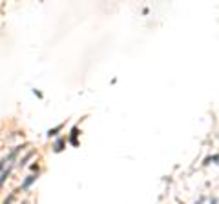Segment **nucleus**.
Segmentation results:
<instances>
[{
    "label": "nucleus",
    "instance_id": "obj_11",
    "mask_svg": "<svg viewBox=\"0 0 219 204\" xmlns=\"http://www.w3.org/2000/svg\"><path fill=\"white\" fill-rule=\"evenodd\" d=\"M33 93H35V95L39 97V98H42V93H40V91H37V89H33Z\"/></svg>",
    "mask_w": 219,
    "mask_h": 204
},
{
    "label": "nucleus",
    "instance_id": "obj_5",
    "mask_svg": "<svg viewBox=\"0 0 219 204\" xmlns=\"http://www.w3.org/2000/svg\"><path fill=\"white\" fill-rule=\"evenodd\" d=\"M11 171H13V166H9L7 170H4V171H2V175H0V188H2V184L7 180V177L11 175Z\"/></svg>",
    "mask_w": 219,
    "mask_h": 204
},
{
    "label": "nucleus",
    "instance_id": "obj_7",
    "mask_svg": "<svg viewBox=\"0 0 219 204\" xmlns=\"http://www.w3.org/2000/svg\"><path fill=\"white\" fill-rule=\"evenodd\" d=\"M33 155H35V151H29V153H26V157L20 161V166H26V162L29 161V159H31V157H33Z\"/></svg>",
    "mask_w": 219,
    "mask_h": 204
},
{
    "label": "nucleus",
    "instance_id": "obj_1",
    "mask_svg": "<svg viewBox=\"0 0 219 204\" xmlns=\"http://www.w3.org/2000/svg\"><path fill=\"white\" fill-rule=\"evenodd\" d=\"M77 137H79V126H73V128H71V135H69V144H71V146H79Z\"/></svg>",
    "mask_w": 219,
    "mask_h": 204
},
{
    "label": "nucleus",
    "instance_id": "obj_8",
    "mask_svg": "<svg viewBox=\"0 0 219 204\" xmlns=\"http://www.w3.org/2000/svg\"><path fill=\"white\" fill-rule=\"evenodd\" d=\"M214 161V162H219V155H214V157H208V159H205V164H210Z\"/></svg>",
    "mask_w": 219,
    "mask_h": 204
},
{
    "label": "nucleus",
    "instance_id": "obj_12",
    "mask_svg": "<svg viewBox=\"0 0 219 204\" xmlns=\"http://www.w3.org/2000/svg\"><path fill=\"white\" fill-rule=\"evenodd\" d=\"M210 204H216V199H212V201H210Z\"/></svg>",
    "mask_w": 219,
    "mask_h": 204
},
{
    "label": "nucleus",
    "instance_id": "obj_2",
    "mask_svg": "<svg viewBox=\"0 0 219 204\" xmlns=\"http://www.w3.org/2000/svg\"><path fill=\"white\" fill-rule=\"evenodd\" d=\"M37 179H39V175H27V177L24 179V182H22V190H27V188H29Z\"/></svg>",
    "mask_w": 219,
    "mask_h": 204
},
{
    "label": "nucleus",
    "instance_id": "obj_4",
    "mask_svg": "<svg viewBox=\"0 0 219 204\" xmlns=\"http://www.w3.org/2000/svg\"><path fill=\"white\" fill-rule=\"evenodd\" d=\"M24 148H26V144H22V146H16V148H13V151H11V153H9L7 157H6V161H7V162H11L15 157H16V153H18V151H22Z\"/></svg>",
    "mask_w": 219,
    "mask_h": 204
},
{
    "label": "nucleus",
    "instance_id": "obj_6",
    "mask_svg": "<svg viewBox=\"0 0 219 204\" xmlns=\"http://www.w3.org/2000/svg\"><path fill=\"white\" fill-rule=\"evenodd\" d=\"M60 129H62V124H58V126H55L53 129H49V131H48V137H55V135H57V133H58V131H60Z\"/></svg>",
    "mask_w": 219,
    "mask_h": 204
},
{
    "label": "nucleus",
    "instance_id": "obj_3",
    "mask_svg": "<svg viewBox=\"0 0 219 204\" xmlns=\"http://www.w3.org/2000/svg\"><path fill=\"white\" fill-rule=\"evenodd\" d=\"M64 146H66V140H64V138H57L55 144H53V151L55 153H60V151L64 150Z\"/></svg>",
    "mask_w": 219,
    "mask_h": 204
},
{
    "label": "nucleus",
    "instance_id": "obj_9",
    "mask_svg": "<svg viewBox=\"0 0 219 204\" xmlns=\"http://www.w3.org/2000/svg\"><path fill=\"white\" fill-rule=\"evenodd\" d=\"M15 195H16V193L13 191V193H11V195H9V197H7L6 201H4V204H11V202H13V199H15Z\"/></svg>",
    "mask_w": 219,
    "mask_h": 204
},
{
    "label": "nucleus",
    "instance_id": "obj_10",
    "mask_svg": "<svg viewBox=\"0 0 219 204\" xmlns=\"http://www.w3.org/2000/svg\"><path fill=\"white\" fill-rule=\"evenodd\" d=\"M6 164H7V161H6V157H4V159H2V161H0V171H2V170H4V168H6Z\"/></svg>",
    "mask_w": 219,
    "mask_h": 204
}]
</instances>
